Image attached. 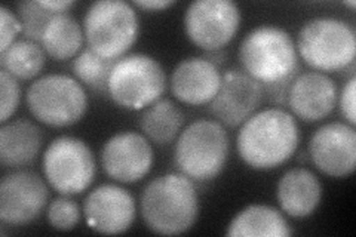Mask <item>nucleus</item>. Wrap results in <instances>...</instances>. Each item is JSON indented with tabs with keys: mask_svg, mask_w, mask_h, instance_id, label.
<instances>
[{
	"mask_svg": "<svg viewBox=\"0 0 356 237\" xmlns=\"http://www.w3.org/2000/svg\"><path fill=\"white\" fill-rule=\"evenodd\" d=\"M302 132L297 119L284 108L254 113L239 126L236 149L242 162L254 171H272L296 154Z\"/></svg>",
	"mask_w": 356,
	"mask_h": 237,
	"instance_id": "obj_1",
	"label": "nucleus"
},
{
	"mask_svg": "<svg viewBox=\"0 0 356 237\" xmlns=\"http://www.w3.org/2000/svg\"><path fill=\"white\" fill-rule=\"evenodd\" d=\"M140 212L146 227L161 236H178L191 230L199 217L195 183L183 174L161 175L144 187Z\"/></svg>",
	"mask_w": 356,
	"mask_h": 237,
	"instance_id": "obj_2",
	"label": "nucleus"
},
{
	"mask_svg": "<svg viewBox=\"0 0 356 237\" xmlns=\"http://www.w3.org/2000/svg\"><path fill=\"white\" fill-rule=\"evenodd\" d=\"M242 70L269 88L293 81L298 73V54L289 33L277 26H260L245 35L239 47Z\"/></svg>",
	"mask_w": 356,
	"mask_h": 237,
	"instance_id": "obj_3",
	"label": "nucleus"
},
{
	"mask_svg": "<svg viewBox=\"0 0 356 237\" xmlns=\"http://www.w3.org/2000/svg\"><path fill=\"white\" fill-rule=\"evenodd\" d=\"M230 150L226 126L211 119H199L186 126L174 145V165L192 181H213L225 171Z\"/></svg>",
	"mask_w": 356,
	"mask_h": 237,
	"instance_id": "obj_4",
	"label": "nucleus"
},
{
	"mask_svg": "<svg viewBox=\"0 0 356 237\" xmlns=\"http://www.w3.org/2000/svg\"><path fill=\"white\" fill-rule=\"evenodd\" d=\"M296 48L300 58L315 72H341L353 65L356 31L344 19L316 17L300 28Z\"/></svg>",
	"mask_w": 356,
	"mask_h": 237,
	"instance_id": "obj_5",
	"label": "nucleus"
},
{
	"mask_svg": "<svg viewBox=\"0 0 356 237\" xmlns=\"http://www.w3.org/2000/svg\"><path fill=\"white\" fill-rule=\"evenodd\" d=\"M83 33L89 49L103 58L118 61L138 39L137 10L124 0H98L86 10Z\"/></svg>",
	"mask_w": 356,
	"mask_h": 237,
	"instance_id": "obj_6",
	"label": "nucleus"
},
{
	"mask_svg": "<svg viewBox=\"0 0 356 237\" xmlns=\"http://www.w3.org/2000/svg\"><path fill=\"white\" fill-rule=\"evenodd\" d=\"M31 116L51 128H67L81 122L89 106L83 85L69 74L51 73L38 77L26 94Z\"/></svg>",
	"mask_w": 356,
	"mask_h": 237,
	"instance_id": "obj_7",
	"label": "nucleus"
},
{
	"mask_svg": "<svg viewBox=\"0 0 356 237\" xmlns=\"http://www.w3.org/2000/svg\"><path fill=\"white\" fill-rule=\"evenodd\" d=\"M166 89L162 64L147 54H129L119 58L111 69L107 95L125 110L141 111L161 99Z\"/></svg>",
	"mask_w": 356,
	"mask_h": 237,
	"instance_id": "obj_8",
	"label": "nucleus"
},
{
	"mask_svg": "<svg viewBox=\"0 0 356 237\" xmlns=\"http://www.w3.org/2000/svg\"><path fill=\"white\" fill-rule=\"evenodd\" d=\"M44 179L57 193L64 196L82 195L97 174V163L86 141L63 135L55 138L42 157Z\"/></svg>",
	"mask_w": 356,
	"mask_h": 237,
	"instance_id": "obj_9",
	"label": "nucleus"
},
{
	"mask_svg": "<svg viewBox=\"0 0 356 237\" xmlns=\"http://www.w3.org/2000/svg\"><path fill=\"white\" fill-rule=\"evenodd\" d=\"M242 14L232 0H195L186 8V36L205 52L222 51L239 31Z\"/></svg>",
	"mask_w": 356,
	"mask_h": 237,
	"instance_id": "obj_10",
	"label": "nucleus"
},
{
	"mask_svg": "<svg viewBox=\"0 0 356 237\" xmlns=\"http://www.w3.org/2000/svg\"><path fill=\"white\" fill-rule=\"evenodd\" d=\"M49 200L47 179L33 171H14L0 183V221L21 227L39 218Z\"/></svg>",
	"mask_w": 356,
	"mask_h": 237,
	"instance_id": "obj_11",
	"label": "nucleus"
},
{
	"mask_svg": "<svg viewBox=\"0 0 356 237\" xmlns=\"http://www.w3.org/2000/svg\"><path fill=\"white\" fill-rule=\"evenodd\" d=\"M153 162L152 142L140 132L115 133L102 149V166L106 175L120 184L141 181L152 171Z\"/></svg>",
	"mask_w": 356,
	"mask_h": 237,
	"instance_id": "obj_12",
	"label": "nucleus"
},
{
	"mask_svg": "<svg viewBox=\"0 0 356 237\" xmlns=\"http://www.w3.org/2000/svg\"><path fill=\"white\" fill-rule=\"evenodd\" d=\"M309 157L318 171L331 178H346L356 167V131L346 122L325 123L312 133Z\"/></svg>",
	"mask_w": 356,
	"mask_h": 237,
	"instance_id": "obj_13",
	"label": "nucleus"
},
{
	"mask_svg": "<svg viewBox=\"0 0 356 237\" xmlns=\"http://www.w3.org/2000/svg\"><path fill=\"white\" fill-rule=\"evenodd\" d=\"M264 97L263 86L242 69H230L221 77L216 98L208 111L222 126L238 128L257 113Z\"/></svg>",
	"mask_w": 356,
	"mask_h": 237,
	"instance_id": "obj_14",
	"label": "nucleus"
},
{
	"mask_svg": "<svg viewBox=\"0 0 356 237\" xmlns=\"http://www.w3.org/2000/svg\"><path fill=\"white\" fill-rule=\"evenodd\" d=\"M83 217L88 227L99 234H122L136 221L137 203L125 187L102 184L85 197Z\"/></svg>",
	"mask_w": 356,
	"mask_h": 237,
	"instance_id": "obj_15",
	"label": "nucleus"
},
{
	"mask_svg": "<svg viewBox=\"0 0 356 237\" xmlns=\"http://www.w3.org/2000/svg\"><path fill=\"white\" fill-rule=\"evenodd\" d=\"M339 89L332 79L321 72L297 74L289 86L286 104L291 115L306 123L328 117L337 106Z\"/></svg>",
	"mask_w": 356,
	"mask_h": 237,
	"instance_id": "obj_16",
	"label": "nucleus"
},
{
	"mask_svg": "<svg viewBox=\"0 0 356 237\" xmlns=\"http://www.w3.org/2000/svg\"><path fill=\"white\" fill-rule=\"evenodd\" d=\"M218 65L205 56H191L175 65L170 86L172 95L187 106H208L221 85Z\"/></svg>",
	"mask_w": 356,
	"mask_h": 237,
	"instance_id": "obj_17",
	"label": "nucleus"
},
{
	"mask_svg": "<svg viewBox=\"0 0 356 237\" xmlns=\"http://www.w3.org/2000/svg\"><path fill=\"white\" fill-rule=\"evenodd\" d=\"M322 193L319 178L306 167L289 169L276 186V199L281 211L297 220L307 218L318 209Z\"/></svg>",
	"mask_w": 356,
	"mask_h": 237,
	"instance_id": "obj_18",
	"label": "nucleus"
},
{
	"mask_svg": "<svg viewBox=\"0 0 356 237\" xmlns=\"http://www.w3.org/2000/svg\"><path fill=\"white\" fill-rule=\"evenodd\" d=\"M43 144L42 129L27 119H15L0 126V163L19 169L36 161Z\"/></svg>",
	"mask_w": 356,
	"mask_h": 237,
	"instance_id": "obj_19",
	"label": "nucleus"
},
{
	"mask_svg": "<svg viewBox=\"0 0 356 237\" xmlns=\"http://www.w3.org/2000/svg\"><path fill=\"white\" fill-rule=\"evenodd\" d=\"M227 236L247 237H288L293 234L284 212L269 205L245 206L229 222Z\"/></svg>",
	"mask_w": 356,
	"mask_h": 237,
	"instance_id": "obj_20",
	"label": "nucleus"
},
{
	"mask_svg": "<svg viewBox=\"0 0 356 237\" xmlns=\"http://www.w3.org/2000/svg\"><path fill=\"white\" fill-rule=\"evenodd\" d=\"M184 113L174 101L161 98L141 110L138 126L141 133L156 145H168L174 142L184 126Z\"/></svg>",
	"mask_w": 356,
	"mask_h": 237,
	"instance_id": "obj_21",
	"label": "nucleus"
},
{
	"mask_svg": "<svg viewBox=\"0 0 356 237\" xmlns=\"http://www.w3.org/2000/svg\"><path fill=\"white\" fill-rule=\"evenodd\" d=\"M85 40L83 27L70 14H55L40 39L43 51L55 61L76 58L82 52Z\"/></svg>",
	"mask_w": 356,
	"mask_h": 237,
	"instance_id": "obj_22",
	"label": "nucleus"
},
{
	"mask_svg": "<svg viewBox=\"0 0 356 237\" xmlns=\"http://www.w3.org/2000/svg\"><path fill=\"white\" fill-rule=\"evenodd\" d=\"M47 63V52L42 44L29 39H21L0 52V67L18 81L36 79Z\"/></svg>",
	"mask_w": 356,
	"mask_h": 237,
	"instance_id": "obj_23",
	"label": "nucleus"
},
{
	"mask_svg": "<svg viewBox=\"0 0 356 237\" xmlns=\"http://www.w3.org/2000/svg\"><path fill=\"white\" fill-rule=\"evenodd\" d=\"M116 61L107 60L92 49H83L73 61V74L83 86L95 92H107L108 77Z\"/></svg>",
	"mask_w": 356,
	"mask_h": 237,
	"instance_id": "obj_24",
	"label": "nucleus"
},
{
	"mask_svg": "<svg viewBox=\"0 0 356 237\" xmlns=\"http://www.w3.org/2000/svg\"><path fill=\"white\" fill-rule=\"evenodd\" d=\"M17 15L22 27L21 35L24 39L40 43L44 27L48 26L55 14L43 8L39 0H26V2L18 3Z\"/></svg>",
	"mask_w": 356,
	"mask_h": 237,
	"instance_id": "obj_25",
	"label": "nucleus"
},
{
	"mask_svg": "<svg viewBox=\"0 0 356 237\" xmlns=\"http://www.w3.org/2000/svg\"><path fill=\"white\" fill-rule=\"evenodd\" d=\"M47 220L52 229L58 231H69L77 227L82 220V209L79 203L72 196H64L49 202L47 209Z\"/></svg>",
	"mask_w": 356,
	"mask_h": 237,
	"instance_id": "obj_26",
	"label": "nucleus"
},
{
	"mask_svg": "<svg viewBox=\"0 0 356 237\" xmlns=\"http://www.w3.org/2000/svg\"><path fill=\"white\" fill-rule=\"evenodd\" d=\"M0 122L6 123L17 113L21 101V86L18 79L8 72H0Z\"/></svg>",
	"mask_w": 356,
	"mask_h": 237,
	"instance_id": "obj_27",
	"label": "nucleus"
},
{
	"mask_svg": "<svg viewBox=\"0 0 356 237\" xmlns=\"http://www.w3.org/2000/svg\"><path fill=\"white\" fill-rule=\"evenodd\" d=\"M0 31H2V42H0V52L6 51L10 44L17 42V36L22 33L19 18L8 6H0Z\"/></svg>",
	"mask_w": 356,
	"mask_h": 237,
	"instance_id": "obj_28",
	"label": "nucleus"
},
{
	"mask_svg": "<svg viewBox=\"0 0 356 237\" xmlns=\"http://www.w3.org/2000/svg\"><path fill=\"white\" fill-rule=\"evenodd\" d=\"M355 94H356V77L350 76L349 81L341 88V92L339 94V98H337L341 116L344 117V122L350 126L356 125Z\"/></svg>",
	"mask_w": 356,
	"mask_h": 237,
	"instance_id": "obj_29",
	"label": "nucleus"
},
{
	"mask_svg": "<svg viewBox=\"0 0 356 237\" xmlns=\"http://www.w3.org/2000/svg\"><path fill=\"white\" fill-rule=\"evenodd\" d=\"M174 0H136L132 6H137L146 10H163L174 6Z\"/></svg>",
	"mask_w": 356,
	"mask_h": 237,
	"instance_id": "obj_30",
	"label": "nucleus"
},
{
	"mask_svg": "<svg viewBox=\"0 0 356 237\" xmlns=\"http://www.w3.org/2000/svg\"><path fill=\"white\" fill-rule=\"evenodd\" d=\"M43 8H47L48 10L54 14H63L67 13V9H70L72 6L76 5V2H72V0H39Z\"/></svg>",
	"mask_w": 356,
	"mask_h": 237,
	"instance_id": "obj_31",
	"label": "nucleus"
},
{
	"mask_svg": "<svg viewBox=\"0 0 356 237\" xmlns=\"http://www.w3.org/2000/svg\"><path fill=\"white\" fill-rule=\"evenodd\" d=\"M344 5H348V6H350L352 9H355V8H356V3H355V2H344Z\"/></svg>",
	"mask_w": 356,
	"mask_h": 237,
	"instance_id": "obj_32",
	"label": "nucleus"
}]
</instances>
